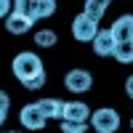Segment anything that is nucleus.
I'll list each match as a JSON object with an SVG mask.
<instances>
[{
    "mask_svg": "<svg viewBox=\"0 0 133 133\" xmlns=\"http://www.w3.org/2000/svg\"><path fill=\"white\" fill-rule=\"evenodd\" d=\"M53 11H56V3H53V0H32V3H29V14H32L35 21L53 16Z\"/></svg>",
    "mask_w": 133,
    "mask_h": 133,
    "instance_id": "obj_11",
    "label": "nucleus"
},
{
    "mask_svg": "<svg viewBox=\"0 0 133 133\" xmlns=\"http://www.w3.org/2000/svg\"><path fill=\"white\" fill-rule=\"evenodd\" d=\"M64 123H88L91 120V109H88L83 101H64Z\"/></svg>",
    "mask_w": 133,
    "mask_h": 133,
    "instance_id": "obj_6",
    "label": "nucleus"
},
{
    "mask_svg": "<svg viewBox=\"0 0 133 133\" xmlns=\"http://www.w3.org/2000/svg\"><path fill=\"white\" fill-rule=\"evenodd\" d=\"M5 133H19V130H5Z\"/></svg>",
    "mask_w": 133,
    "mask_h": 133,
    "instance_id": "obj_21",
    "label": "nucleus"
},
{
    "mask_svg": "<svg viewBox=\"0 0 133 133\" xmlns=\"http://www.w3.org/2000/svg\"><path fill=\"white\" fill-rule=\"evenodd\" d=\"M88 123H61V133H83Z\"/></svg>",
    "mask_w": 133,
    "mask_h": 133,
    "instance_id": "obj_15",
    "label": "nucleus"
},
{
    "mask_svg": "<svg viewBox=\"0 0 133 133\" xmlns=\"http://www.w3.org/2000/svg\"><path fill=\"white\" fill-rule=\"evenodd\" d=\"M98 35V24L93 19H88L85 14H77L72 19V37L80 40V43H93Z\"/></svg>",
    "mask_w": 133,
    "mask_h": 133,
    "instance_id": "obj_3",
    "label": "nucleus"
},
{
    "mask_svg": "<svg viewBox=\"0 0 133 133\" xmlns=\"http://www.w3.org/2000/svg\"><path fill=\"white\" fill-rule=\"evenodd\" d=\"M125 93L133 98V75H130V77H125Z\"/></svg>",
    "mask_w": 133,
    "mask_h": 133,
    "instance_id": "obj_18",
    "label": "nucleus"
},
{
    "mask_svg": "<svg viewBox=\"0 0 133 133\" xmlns=\"http://www.w3.org/2000/svg\"><path fill=\"white\" fill-rule=\"evenodd\" d=\"M91 45H93V51L98 53V56H115L117 40L112 37V32H109V29H98V35H96V40L91 43Z\"/></svg>",
    "mask_w": 133,
    "mask_h": 133,
    "instance_id": "obj_9",
    "label": "nucleus"
},
{
    "mask_svg": "<svg viewBox=\"0 0 133 133\" xmlns=\"http://www.w3.org/2000/svg\"><path fill=\"white\" fill-rule=\"evenodd\" d=\"M64 85H66V91H72V93H85V91H91L93 77L85 69H69L64 75Z\"/></svg>",
    "mask_w": 133,
    "mask_h": 133,
    "instance_id": "obj_4",
    "label": "nucleus"
},
{
    "mask_svg": "<svg viewBox=\"0 0 133 133\" xmlns=\"http://www.w3.org/2000/svg\"><path fill=\"white\" fill-rule=\"evenodd\" d=\"M43 72H45V69H43V61H40L37 53H32V51L16 53V59H14V75H16V80H19L21 85L29 83L32 77L43 75Z\"/></svg>",
    "mask_w": 133,
    "mask_h": 133,
    "instance_id": "obj_1",
    "label": "nucleus"
},
{
    "mask_svg": "<svg viewBox=\"0 0 133 133\" xmlns=\"http://www.w3.org/2000/svg\"><path fill=\"white\" fill-rule=\"evenodd\" d=\"M19 123L24 125L27 130H43L48 120L43 117V112H40V107H37V104H27V107L19 112Z\"/></svg>",
    "mask_w": 133,
    "mask_h": 133,
    "instance_id": "obj_5",
    "label": "nucleus"
},
{
    "mask_svg": "<svg viewBox=\"0 0 133 133\" xmlns=\"http://www.w3.org/2000/svg\"><path fill=\"white\" fill-rule=\"evenodd\" d=\"M130 128H133V120H130Z\"/></svg>",
    "mask_w": 133,
    "mask_h": 133,
    "instance_id": "obj_22",
    "label": "nucleus"
},
{
    "mask_svg": "<svg viewBox=\"0 0 133 133\" xmlns=\"http://www.w3.org/2000/svg\"><path fill=\"white\" fill-rule=\"evenodd\" d=\"M35 24V19L32 16H24V14H16V11H11V16L5 19V29L11 35H27Z\"/></svg>",
    "mask_w": 133,
    "mask_h": 133,
    "instance_id": "obj_8",
    "label": "nucleus"
},
{
    "mask_svg": "<svg viewBox=\"0 0 133 133\" xmlns=\"http://www.w3.org/2000/svg\"><path fill=\"white\" fill-rule=\"evenodd\" d=\"M43 85H45V72H43V75H37V77H32L29 83H24V88H27V91H37V88H43Z\"/></svg>",
    "mask_w": 133,
    "mask_h": 133,
    "instance_id": "obj_16",
    "label": "nucleus"
},
{
    "mask_svg": "<svg viewBox=\"0 0 133 133\" xmlns=\"http://www.w3.org/2000/svg\"><path fill=\"white\" fill-rule=\"evenodd\" d=\"M35 43L40 48H51V45H56V32L53 29H40L37 35H35Z\"/></svg>",
    "mask_w": 133,
    "mask_h": 133,
    "instance_id": "obj_14",
    "label": "nucleus"
},
{
    "mask_svg": "<svg viewBox=\"0 0 133 133\" xmlns=\"http://www.w3.org/2000/svg\"><path fill=\"white\" fill-rule=\"evenodd\" d=\"M115 59H117L120 64H133V40H128V43H117Z\"/></svg>",
    "mask_w": 133,
    "mask_h": 133,
    "instance_id": "obj_13",
    "label": "nucleus"
},
{
    "mask_svg": "<svg viewBox=\"0 0 133 133\" xmlns=\"http://www.w3.org/2000/svg\"><path fill=\"white\" fill-rule=\"evenodd\" d=\"M91 128H96L98 133H115L120 128V115L109 107H101L91 115Z\"/></svg>",
    "mask_w": 133,
    "mask_h": 133,
    "instance_id": "obj_2",
    "label": "nucleus"
},
{
    "mask_svg": "<svg viewBox=\"0 0 133 133\" xmlns=\"http://www.w3.org/2000/svg\"><path fill=\"white\" fill-rule=\"evenodd\" d=\"M83 133H98V130H96V128H91V123H88V128H85Z\"/></svg>",
    "mask_w": 133,
    "mask_h": 133,
    "instance_id": "obj_20",
    "label": "nucleus"
},
{
    "mask_svg": "<svg viewBox=\"0 0 133 133\" xmlns=\"http://www.w3.org/2000/svg\"><path fill=\"white\" fill-rule=\"evenodd\" d=\"M11 11H14V3H8V0H0V19H8Z\"/></svg>",
    "mask_w": 133,
    "mask_h": 133,
    "instance_id": "obj_17",
    "label": "nucleus"
},
{
    "mask_svg": "<svg viewBox=\"0 0 133 133\" xmlns=\"http://www.w3.org/2000/svg\"><path fill=\"white\" fill-rule=\"evenodd\" d=\"M35 104L40 107L45 120H61V115H64V101H59V98H40Z\"/></svg>",
    "mask_w": 133,
    "mask_h": 133,
    "instance_id": "obj_10",
    "label": "nucleus"
},
{
    "mask_svg": "<svg viewBox=\"0 0 133 133\" xmlns=\"http://www.w3.org/2000/svg\"><path fill=\"white\" fill-rule=\"evenodd\" d=\"M107 8H109V3H107V0H88V3H85V11H83V14H85L88 19H93L96 24H98V21L104 19Z\"/></svg>",
    "mask_w": 133,
    "mask_h": 133,
    "instance_id": "obj_12",
    "label": "nucleus"
},
{
    "mask_svg": "<svg viewBox=\"0 0 133 133\" xmlns=\"http://www.w3.org/2000/svg\"><path fill=\"white\" fill-rule=\"evenodd\" d=\"M5 117H8V109H0V125L5 123Z\"/></svg>",
    "mask_w": 133,
    "mask_h": 133,
    "instance_id": "obj_19",
    "label": "nucleus"
},
{
    "mask_svg": "<svg viewBox=\"0 0 133 133\" xmlns=\"http://www.w3.org/2000/svg\"><path fill=\"white\" fill-rule=\"evenodd\" d=\"M109 32H112V37L117 43H128L133 40V14H125V16H120L112 27H109Z\"/></svg>",
    "mask_w": 133,
    "mask_h": 133,
    "instance_id": "obj_7",
    "label": "nucleus"
}]
</instances>
